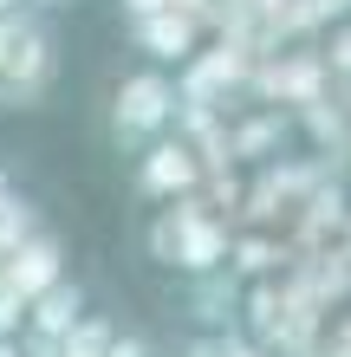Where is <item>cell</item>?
Listing matches in <instances>:
<instances>
[{
  "instance_id": "cell-8",
  "label": "cell",
  "mask_w": 351,
  "mask_h": 357,
  "mask_svg": "<svg viewBox=\"0 0 351 357\" xmlns=\"http://www.w3.org/2000/svg\"><path fill=\"white\" fill-rule=\"evenodd\" d=\"M111 357H143V344L130 338V344H111Z\"/></svg>"
},
{
  "instance_id": "cell-7",
  "label": "cell",
  "mask_w": 351,
  "mask_h": 357,
  "mask_svg": "<svg viewBox=\"0 0 351 357\" xmlns=\"http://www.w3.org/2000/svg\"><path fill=\"white\" fill-rule=\"evenodd\" d=\"M33 305H39V331H72L78 325V286H46Z\"/></svg>"
},
{
  "instance_id": "cell-9",
  "label": "cell",
  "mask_w": 351,
  "mask_h": 357,
  "mask_svg": "<svg viewBox=\"0 0 351 357\" xmlns=\"http://www.w3.org/2000/svg\"><path fill=\"white\" fill-rule=\"evenodd\" d=\"M0 13H20V0H0Z\"/></svg>"
},
{
  "instance_id": "cell-2",
  "label": "cell",
  "mask_w": 351,
  "mask_h": 357,
  "mask_svg": "<svg viewBox=\"0 0 351 357\" xmlns=\"http://www.w3.org/2000/svg\"><path fill=\"white\" fill-rule=\"evenodd\" d=\"M170 111H176L170 78H163V72H137V78H124V85H117L111 130H117V143H143V137H156L163 123H170Z\"/></svg>"
},
{
  "instance_id": "cell-10",
  "label": "cell",
  "mask_w": 351,
  "mask_h": 357,
  "mask_svg": "<svg viewBox=\"0 0 351 357\" xmlns=\"http://www.w3.org/2000/svg\"><path fill=\"white\" fill-rule=\"evenodd\" d=\"M0 208H13V202H7V182H0Z\"/></svg>"
},
{
  "instance_id": "cell-4",
  "label": "cell",
  "mask_w": 351,
  "mask_h": 357,
  "mask_svg": "<svg viewBox=\"0 0 351 357\" xmlns=\"http://www.w3.org/2000/svg\"><path fill=\"white\" fill-rule=\"evenodd\" d=\"M195 169H189V150H176V143H163V150H150V162H143V195H170V188H182Z\"/></svg>"
},
{
  "instance_id": "cell-1",
  "label": "cell",
  "mask_w": 351,
  "mask_h": 357,
  "mask_svg": "<svg viewBox=\"0 0 351 357\" xmlns=\"http://www.w3.org/2000/svg\"><path fill=\"white\" fill-rule=\"evenodd\" d=\"M52 85V33L27 13H0V104H39Z\"/></svg>"
},
{
  "instance_id": "cell-3",
  "label": "cell",
  "mask_w": 351,
  "mask_h": 357,
  "mask_svg": "<svg viewBox=\"0 0 351 357\" xmlns=\"http://www.w3.org/2000/svg\"><path fill=\"white\" fill-rule=\"evenodd\" d=\"M7 286L33 305L46 286H59V247H52V241H27V247L13 254V266H7Z\"/></svg>"
},
{
  "instance_id": "cell-6",
  "label": "cell",
  "mask_w": 351,
  "mask_h": 357,
  "mask_svg": "<svg viewBox=\"0 0 351 357\" xmlns=\"http://www.w3.org/2000/svg\"><path fill=\"white\" fill-rule=\"evenodd\" d=\"M137 39H143V46H150L156 59H182V52L195 46L189 20H176V13H156V20H143V26H137Z\"/></svg>"
},
{
  "instance_id": "cell-5",
  "label": "cell",
  "mask_w": 351,
  "mask_h": 357,
  "mask_svg": "<svg viewBox=\"0 0 351 357\" xmlns=\"http://www.w3.org/2000/svg\"><path fill=\"white\" fill-rule=\"evenodd\" d=\"M176 227H182V247H176V260H182V266H195V273H209V266L221 260V234H215V227L202 221V215H182Z\"/></svg>"
},
{
  "instance_id": "cell-11",
  "label": "cell",
  "mask_w": 351,
  "mask_h": 357,
  "mask_svg": "<svg viewBox=\"0 0 351 357\" xmlns=\"http://www.w3.org/2000/svg\"><path fill=\"white\" fill-rule=\"evenodd\" d=\"M0 357H7V344H0Z\"/></svg>"
}]
</instances>
